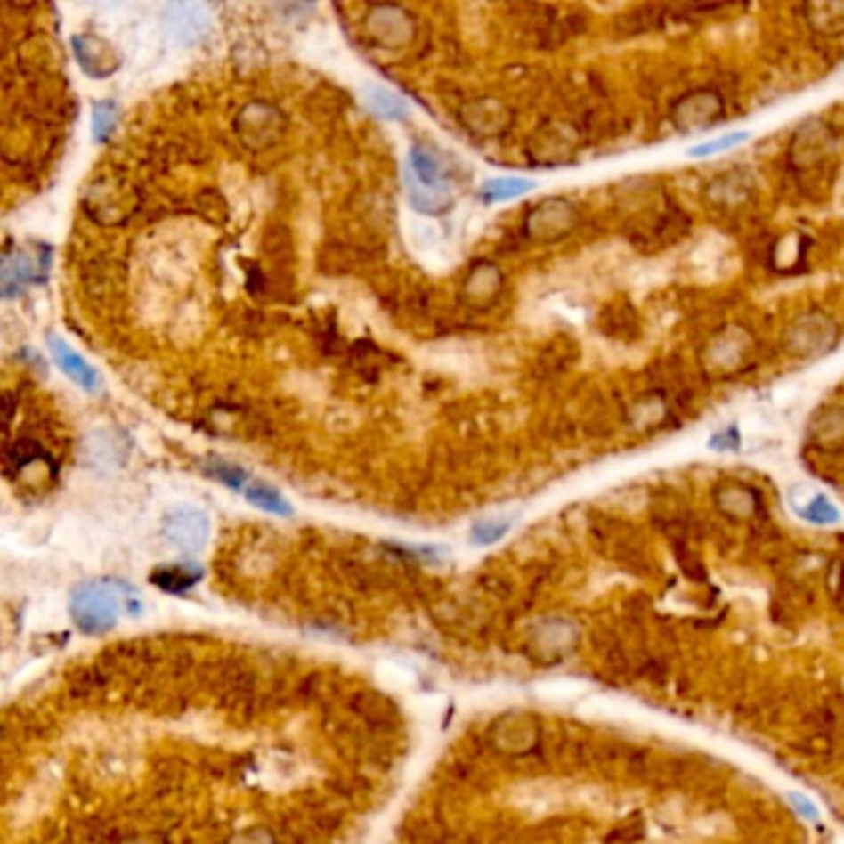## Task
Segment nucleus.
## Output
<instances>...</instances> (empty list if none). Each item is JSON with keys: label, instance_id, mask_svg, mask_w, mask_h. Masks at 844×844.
Here are the masks:
<instances>
[{"label": "nucleus", "instance_id": "nucleus-1", "mask_svg": "<svg viewBox=\"0 0 844 844\" xmlns=\"http://www.w3.org/2000/svg\"><path fill=\"white\" fill-rule=\"evenodd\" d=\"M125 587L114 582H87L75 589L69 612L77 627L87 634H104L119 620L125 609Z\"/></svg>", "mask_w": 844, "mask_h": 844}, {"label": "nucleus", "instance_id": "nucleus-2", "mask_svg": "<svg viewBox=\"0 0 844 844\" xmlns=\"http://www.w3.org/2000/svg\"><path fill=\"white\" fill-rule=\"evenodd\" d=\"M837 342V325L827 315L810 312L795 320L785 332V347L795 357L815 360L820 354H827Z\"/></svg>", "mask_w": 844, "mask_h": 844}, {"label": "nucleus", "instance_id": "nucleus-3", "mask_svg": "<svg viewBox=\"0 0 844 844\" xmlns=\"http://www.w3.org/2000/svg\"><path fill=\"white\" fill-rule=\"evenodd\" d=\"M723 112H726V107H723L720 94H716L713 90H696L676 101L674 110H671V122L678 132L694 134V132L716 125Z\"/></svg>", "mask_w": 844, "mask_h": 844}, {"label": "nucleus", "instance_id": "nucleus-4", "mask_svg": "<svg viewBox=\"0 0 844 844\" xmlns=\"http://www.w3.org/2000/svg\"><path fill=\"white\" fill-rule=\"evenodd\" d=\"M164 535L166 540L179 548L181 552H199L208 542L211 535V523L206 518L203 510L196 507H179L176 513H171L164 523Z\"/></svg>", "mask_w": 844, "mask_h": 844}, {"label": "nucleus", "instance_id": "nucleus-5", "mask_svg": "<svg viewBox=\"0 0 844 844\" xmlns=\"http://www.w3.org/2000/svg\"><path fill=\"white\" fill-rule=\"evenodd\" d=\"M574 221H577V211H574L572 203L563 201V199H550L530 214L528 233L540 238V240H557L560 236L572 231Z\"/></svg>", "mask_w": 844, "mask_h": 844}, {"label": "nucleus", "instance_id": "nucleus-6", "mask_svg": "<svg viewBox=\"0 0 844 844\" xmlns=\"http://www.w3.org/2000/svg\"><path fill=\"white\" fill-rule=\"evenodd\" d=\"M830 147H832V134H830L827 125H822L820 119H812L807 125L799 126V132L792 139L790 154L798 166L807 169V166L820 164L822 158L827 157Z\"/></svg>", "mask_w": 844, "mask_h": 844}, {"label": "nucleus", "instance_id": "nucleus-7", "mask_svg": "<svg viewBox=\"0 0 844 844\" xmlns=\"http://www.w3.org/2000/svg\"><path fill=\"white\" fill-rule=\"evenodd\" d=\"M72 50H75L82 69L92 77H107L119 68V57L101 37L77 35V37H72Z\"/></svg>", "mask_w": 844, "mask_h": 844}, {"label": "nucleus", "instance_id": "nucleus-8", "mask_svg": "<svg viewBox=\"0 0 844 844\" xmlns=\"http://www.w3.org/2000/svg\"><path fill=\"white\" fill-rule=\"evenodd\" d=\"M411 171H414V176H409V181L417 183L418 189L449 193V169L426 147L411 149Z\"/></svg>", "mask_w": 844, "mask_h": 844}, {"label": "nucleus", "instance_id": "nucleus-9", "mask_svg": "<svg viewBox=\"0 0 844 844\" xmlns=\"http://www.w3.org/2000/svg\"><path fill=\"white\" fill-rule=\"evenodd\" d=\"M47 345H50V352H53V357H55L57 367L65 372V377H69V379L77 384V386H82V389H97V384H100L97 372L79 357L75 349L69 347L65 339L50 337L47 339Z\"/></svg>", "mask_w": 844, "mask_h": 844}, {"label": "nucleus", "instance_id": "nucleus-10", "mask_svg": "<svg viewBox=\"0 0 844 844\" xmlns=\"http://www.w3.org/2000/svg\"><path fill=\"white\" fill-rule=\"evenodd\" d=\"M810 436L817 446L834 449L844 443V411L842 409H824L820 417L810 424Z\"/></svg>", "mask_w": 844, "mask_h": 844}, {"label": "nucleus", "instance_id": "nucleus-11", "mask_svg": "<svg viewBox=\"0 0 844 844\" xmlns=\"http://www.w3.org/2000/svg\"><path fill=\"white\" fill-rule=\"evenodd\" d=\"M805 15L817 33H844V3H812V5H805Z\"/></svg>", "mask_w": 844, "mask_h": 844}, {"label": "nucleus", "instance_id": "nucleus-12", "mask_svg": "<svg viewBox=\"0 0 844 844\" xmlns=\"http://www.w3.org/2000/svg\"><path fill=\"white\" fill-rule=\"evenodd\" d=\"M199 580H201V570L189 567V564H171V567H161V570L151 574V582L161 587V589H166V592H186Z\"/></svg>", "mask_w": 844, "mask_h": 844}, {"label": "nucleus", "instance_id": "nucleus-13", "mask_svg": "<svg viewBox=\"0 0 844 844\" xmlns=\"http://www.w3.org/2000/svg\"><path fill=\"white\" fill-rule=\"evenodd\" d=\"M718 506L726 513L733 507V518H745V515H751L755 510L753 491H748L745 485L726 483L718 491Z\"/></svg>", "mask_w": 844, "mask_h": 844}, {"label": "nucleus", "instance_id": "nucleus-14", "mask_svg": "<svg viewBox=\"0 0 844 844\" xmlns=\"http://www.w3.org/2000/svg\"><path fill=\"white\" fill-rule=\"evenodd\" d=\"M246 498H248V503H253V506L260 507V510H268V513H275V515H285V518L293 515L290 503H288L275 488H271V485H248V488H246Z\"/></svg>", "mask_w": 844, "mask_h": 844}, {"label": "nucleus", "instance_id": "nucleus-15", "mask_svg": "<svg viewBox=\"0 0 844 844\" xmlns=\"http://www.w3.org/2000/svg\"><path fill=\"white\" fill-rule=\"evenodd\" d=\"M367 104L384 119H399L406 114V101L384 87H367Z\"/></svg>", "mask_w": 844, "mask_h": 844}, {"label": "nucleus", "instance_id": "nucleus-16", "mask_svg": "<svg viewBox=\"0 0 844 844\" xmlns=\"http://www.w3.org/2000/svg\"><path fill=\"white\" fill-rule=\"evenodd\" d=\"M535 186L525 179L506 176V179H493L483 186L485 201H507V199H518L523 193L532 191Z\"/></svg>", "mask_w": 844, "mask_h": 844}, {"label": "nucleus", "instance_id": "nucleus-17", "mask_svg": "<svg viewBox=\"0 0 844 844\" xmlns=\"http://www.w3.org/2000/svg\"><path fill=\"white\" fill-rule=\"evenodd\" d=\"M33 268H30V263H28L25 256L5 258V265H3V293L12 297L18 290H23L25 282L33 280Z\"/></svg>", "mask_w": 844, "mask_h": 844}, {"label": "nucleus", "instance_id": "nucleus-18", "mask_svg": "<svg viewBox=\"0 0 844 844\" xmlns=\"http://www.w3.org/2000/svg\"><path fill=\"white\" fill-rule=\"evenodd\" d=\"M748 136H751L748 132H728V134L718 136V139H710V142H703V144H698V147H691L688 149V157H694V158L713 157V154H720V151H728V149L743 144Z\"/></svg>", "mask_w": 844, "mask_h": 844}, {"label": "nucleus", "instance_id": "nucleus-19", "mask_svg": "<svg viewBox=\"0 0 844 844\" xmlns=\"http://www.w3.org/2000/svg\"><path fill=\"white\" fill-rule=\"evenodd\" d=\"M114 125H117V104H114V101H100V104H94V110H92V132H94V139L104 142L107 136L112 134Z\"/></svg>", "mask_w": 844, "mask_h": 844}, {"label": "nucleus", "instance_id": "nucleus-20", "mask_svg": "<svg viewBox=\"0 0 844 844\" xmlns=\"http://www.w3.org/2000/svg\"><path fill=\"white\" fill-rule=\"evenodd\" d=\"M799 515L802 518L812 520V523H834L837 520V510L824 496H812L805 506L799 507Z\"/></svg>", "mask_w": 844, "mask_h": 844}, {"label": "nucleus", "instance_id": "nucleus-21", "mask_svg": "<svg viewBox=\"0 0 844 844\" xmlns=\"http://www.w3.org/2000/svg\"><path fill=\"white\" fill-rule=\"evenodd\" d=\"M208 473L218 478V481H223L225 485H231V488H243L246 491V481H248V473L243 471V468H238V466H231V463L223 461H211L208 463Z\"/></svg>", "mask_w": 844, "mask_h": 844}, {"label": "nucleus", "instance_id": "nucleus-22", "mask_svg": "<svg viewBox=\"0 0 844 844\" xmlns=\"http://www.w3.org/2000/svg\"><path fill=\"white\" fill-rule=\"evenodd\" d=\"M507 530H510V520H491V523H478L475 528H473V542H478V545H491V542L500 540L503 535H506Z\"/></svg>", "mask_w": 844, "mask_h": 844}, {"label": "nucleus", "instance_id": "nucleus-23", "mask_svg": "<svg viewBox=\"0 0 844 844\" xmlns=\"http://www.w3.org/2000/svg\"><path fill=\"white\" fill-rule=\"evenodd\" d=\"M741 446V436H738V428L731 426L728 431H720L710 439V449L716 450H735Z\"/></svg>", "mask_w": 844, "mask_h": 844}]
</instances>
